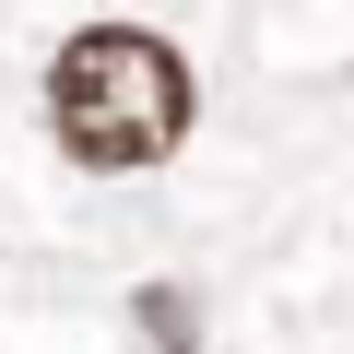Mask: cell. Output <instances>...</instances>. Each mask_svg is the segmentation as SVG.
<instances>
[{
    "mask_svg": "<svg viewBox=\"0 0 354 354\" xmlns=\"http://www.w3.org/2000/svg\"><path fill=\"white\" fill-rule=\"evenodd\" d=\"M189 118H201V83H189V59H177L153 24H83L48 59V130L95 177L165 165L177 142H189Z\"/></svg>",
    "mask_w": 354,
    "mask_h": 354,
    "instance_id": "cell-1",
    "label": "cell"
},
{
    "mask_svg": "<svg viewBox=\"0 0 354 354\" xmlns=\"http://www.w3.org/2000/svg\"><path fill=\"white\" fill-rule=\"evenodd\" d=\"M130 319H142L165 354H189V342H201V307H189V295H165V283H142V295H130Z\"/></svg>",
    "mask_w": 354,
    "mask_h": 354,
    "instance_id": "cell-2",
    "label": "cell"
}]
</instances>
